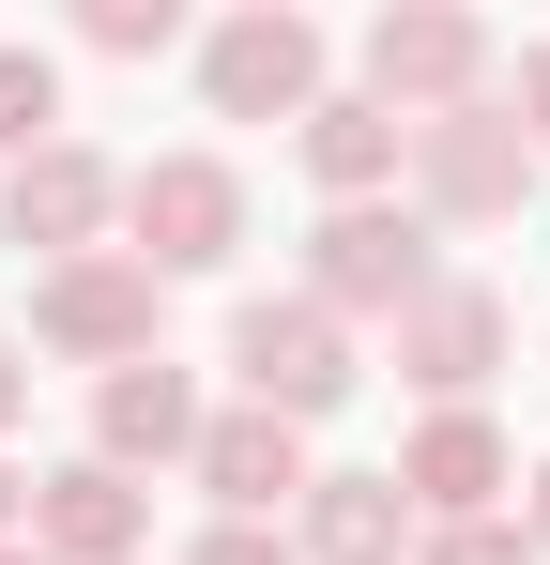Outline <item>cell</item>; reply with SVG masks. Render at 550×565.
Returning <instances> with one entry per match:
<instances>
[{
	"mask_svg": "<svg viewBox=\"0 0 550 565\" xmlns=\"http://www.w3.org/2000/svg\"><path fill=\"white\" fill-rule=\"evenodd\" d=\"M413 565H536V535H520V504H505V520H444V535H413Z\"/></svg>",
	"mask_w": 550,
	"mask_h": 565,
	"instance_id": "17",
	"label": "cell"
},
{
	"mask_svg": "<svg viewBox=\"0 0 550 565\" xmlns=\"http://www.w3.org/2000/svg\"><path fill=\"white\" fill-rule=\"evenodd\" d=\"M429 276H444V230H429L413 199H352V214L306 230V306H321V321H398Z\"/></svg>",
	"mask_w": 550,
	"mask_h": 565,
	"instance_id": "5",
	"label": "cell"
},
{
	"mask_svg": "<svg viewBox=\"0 0 550 565\" xmlns=\"http://www.w3.org/2000/svg\"><path fill=\"white\" fill-rule=\"evenodd\" d=\"M536 169H550V153L520 138V107H505V93L413 122V214H429V230H505V214L536 199Z\"/></svg>",
	"mask_w": 550,
	"mask_h": 565,
	"instance_id": "4",
	"label": "cell"
},
{
	"mask_svg": "<svg viewBox=\"0 0 550 565\" xmlns=\"http://www.w3.org/2000/svg\"><path fill=\"white\" fill-rule=\"evenodd\" d=\"M0 565H46V551H31V535H15V551H0Z\"/></svg>",
	"mask_w": 550,
	"mask_h": 565,
	"instance_id": "24",
	"label": "cell"
},
{
	"mask_svg": "<svg viewBox=\"0 0 550 565\" xmlns=\"http://www.w3.org/2000/svg\"><path fill=\"white\" fill-rule=\"evenodd\" d=\"M367 107H398V122H444V107L489 93V15H458V0H382L367 15Z\"/></svg>",
	"mask_w": 550,
	"mask_h": 565,
	"instance_id": "7",
	"label": "cell"
},
{
	"mask_svg": "<svg viewBox=\"0 0 550 565\" xmlns=\"http://www.w3.org/2000/svg\"><path fill=\"white\" fill-rule=\"evenodd\" d=\"M183 565H306V551H290V520H214Z\"/></svg>",
	"mask_w": 550,
	"mask_h": 565,
	"instance_id": "19",
	"label": "cell"
},
{
	"mask_svg": "<svg viewBox=\"0 0 550 565\" xmlns=\"http://www.w3.org/2000/svg\"><path fill=\"white\" fill-rule=\"evenodd\" d=\"M62 138V62L46 46H0V169H31Z\"/></svg>",
	"mask_w": 550,
	"mask_h": 565,
	"instance_id": "16",
	"label": "cell"
},
{
	"mask_svg": "<svg viewBox=\"0 0 550 565\" xmlns=\"http://www.w3.org/2000/svg\"><path fill=\"white\" fill-rule=\"evenodd\" d=\"M520 535H536V551H550V459L520 473Z\"/></svg>",
	"mask_w": 550,
	"mask_h": 565,
	"instance_id": "23",
	"label": "cell"
},
{
	"mask_svg": "<svg viewBox=\"0 0 550 565\" xmlns=\"http://www.w3.org/2000/svg\"><path fill=\"white\" fill-rule=\"evenodd\" d=\"M31 352H62V367H154L169 352V276H138L123 245H92L62 276H31Z\"/></svg>",
	"mask_w": 550,
	"mask_h": 565,
	"instance_id": "3",
	"label": "cell"
},
{
	"mask_svg": "<svg viewBox=\"0 0 550 565\" xmlns=\"http://www.w3.org/2000/svg\"><path fill=\"white\" fill-rule=\"evenodd\" d=\"M230 382H245V413H275V428H321L367 382V352H352V321H321L306 290H245L230 306Z\"/></svg>",
	"mask_w": 550,
	"mask_h": 565,
	"instance_id": "2",
	"label": "cell"
},
{
	"mask_svg": "<svg viewBox=\"0 0 550 565\" xmlns=\"http://www.w3.org/2000/svg\"><path fill=\"white\" fill-rule=\"evenodd\" d=\"M230 245H245V169H230V153L123 169V260H138V276H214Z\"/></svg>",
	"mask_w": 550,
	"mask_h": 565,
	"instance_id": "6",
	"label": "cell"
},
{
	"mask_svg": "<svg viewBox=\"0 0 550 565\" xmlns=\"http://www.w3.org/2000/svg\"><path fill=\"white\" fill-rule=\"evenodd\" d=\"M107 230H123V169H107L92 138H46L31 169H0V245H31L46 276H62V260H92Z\"/></svg>",
	"mask_w": 550,
	"mask_h": 565,
	"instance_id": "9",
	"label": "cell"
},
{
	"mask_svg": "<svg viewBox=\"0 0 550 565\" xmlns=\"http://www.w3.org/2000/svg\"><path fill=\"white\" fill-rule=\"evenodd\" d=\"M398 504L444 535V520H505L520 504V459H505V428L489 413H429L413 444H398Z\"/></svg>",
	"mask_w": 550,
	"mask_h": 565,
	"instance_id": "12",
	"label": "cell"
},
{
	"mask_svg": "<svg viewBox=\"0 0 550 565\" xmlns=\"http://www.w3.org/2000/svg\"><path fill=\"white\" fill-rule=\"evenodd\" d=\"M15 535H31V473L0 459V551H15Z\"/></svg>",
	"mask_w": 550,
	"mask_h": 565,
	"instance_id": "21",
	"label": "cell"
},
{
	"mask_svg": "<svg viewBox=\"0 0 550 565\" xmlns=\"http://www.w3.org/2000/svg\"><path fill=\"white\" fill-rule=\"evenodd\" d=\"M31 551H46V565H138V551H154V489L107 473V459L31 473Z\"/></svg>",
	"mask_w": 550,
	"mask_h": 565,
	"instance_id": "13",
	"label": "cell"
},
{
	"mask_svg": "<svg viewBox=\"0 0 550 565\" xmlns=\"http://www.w3.org/2000/svg\"><path fill=\"white\" fill-rule=\"evenodd\" d=\"M15 413H31V352L0 337V428H15Z\"/></svg>",
	"mask_w": 550,
	"mask_h": 565,
	"instance_id": "22",
	"label": "cell"
},
{
	"mask_svg": "<svg viewBox=\"0 0 550 565\" xmlns=\"http://www.w3.org/2000/svg\"><path fill=\"white\" fill-rule=\"evenodd\" d=\"M199 428H214V397H199V367H169V352L92 382V459H107V473H183Z\"/></svg>",
	"mask_w": 550,
	"mask_h": 565,
	"instance_id": "11",
	"label": "cell"
},
{
	"mask_svg": "<svg viewBox=\"0 0 550 565\" xmlns=\"http://www.w3.org/2000/svg\"><path fill=\"white\" fill-rule=\"evenodd\" d=\"M321 93H337L321 15H290V0H230V15L199 31V107H214V122H306Z\"/></svg>",
	"mask_w": 550,
	"mask_h": 565,
	"instance_id": "1",
	"label": "cell"
},
{
	"mask_svg": "<svg viewBox=\"0 0 550 565\" xmlns=\"http://www.w3.org/2000/svg\"><path fill=\"white\" fill-rule=\"evenodd\" d=\"M77 31L107 46V62H154V46H183V15H169V0H92Z\"/></svg>",
	"mask_w": 550,
	"mask_h": 565,
	"instance_id": "18",
	"label": "cell"
},
{
	"mask_svg": "<svg viewBox=\"0 0 550 565\" xmlns=\"http://www.w3.org/2000/svg\"><path fill=\"white\" fill-rule=\"evenodd\" d=\"M413 504H398V473H321L306 504H290V551L306 565H413Z\"/></svg>",
	"mask_w": 550,
	"mask_h": 565,
	"instance_id": "15",
	"label": "cell"
},
{
	"mask_svg": "<svg viewBox=\"0 0 550 565\" xmlns=\"http://www.w3.org/2000/svg\"><path fill=\"white\" fill-rule=\"evenodd\" d=\"M290 153H306V184H321V214H352V199H398L413 184V122L367 93H321L306 122H290Z\"/></svg>",
	"mask_w": 550,
	"mask_h": 565,
	"instance_id": "14",
	"label": "cell"
},
{
	"mask_svg": "<svg viewBox=\"0 0 550 565\" xmlns=\"http://www.w3.org/2000/svg\"><path fill=\"white\" fill-rule=\"evenodd\" d=\"M382 337H398V382H413L429 413H474V382L520 352V321H505V290H489V276H429Z\"/></svg>",
	"mask_w": 550,
	"mask_h": 565,
	"instance_id": "8",
	"label": "cell"
},
{
	"mask_svg": "<svg viewBox=\"0 0 550 565\" xmlns=\"http://www.w3.org/2000/svg\"><path fill=\"white\" fill-rule=\"evenodd\" d=\"M505 107H520V138H536V153H550V31H536V46H520V93H505Z\"/></svg>",
	"mask_w": 550,
	"mask_h": 565,
	"instance_id": "20",
	"label": "cell"
},
{
	"mask_svg": "<svg viewBox=\"0 0 550 565\" xmlns=\"http://www.w3.org/2000/svg\"><path fill=\"white\" fill-rule=\"evenodd\" d=\"M199 504L214 520H290L306 489H321V459H306V428H275V413H245V397H214V428H199Z\"/></svg>",
	"mask_w": 550,
	"mask_h": 565,
	"instance_id": "10",
	"label": "cell"
}]
</instances>
